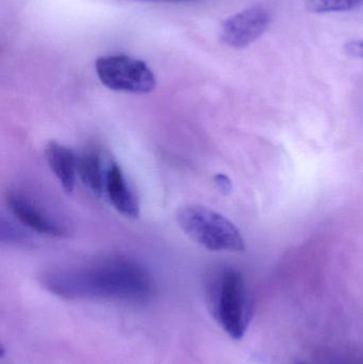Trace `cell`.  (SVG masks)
<instances>
[{
  "mask_svg": "<svg viewBox=\"0 0 363 364\" xmlns=\"http://www.w3.org/2000/svg\"><path fill=\"white\" fill-rule=\"evenodd\" d=\"M40 282L47 291L66 299L142 301L153 292L148 271L126 257H109L53 269L45 273Z\"/></svg>",
  "mask_w": 363,
  "mask_h": 364,
  "instance_id": "1",
  "label": "cell"
},
{
  "mask_svg": "<svg viewBox=\"0 0 363 364\" xmlns=\"http://www.w3.org/2000/svg\"><path fill=\"white\" fill-rule=\"evenodd\" d=\"M207 303L217 324L232 339L244 337L251 323V304L240 272L232 267L215 272L207 286Z\"/></svg>",
  "mask_w": 363,
  "mask_h": 364,
  "instance_id": "2",
  "label": "cell"
},
{
  "mask_svg": "<svg viewBox=\"0 0 363 364\" xmlns=\"http://www.w3.org/2000/svg\"><path fill=\"white\" fill-rule=\"evenodd\" d=\"M177 222L190 239L206 250L244 252V239L236 225L210 208L185 205L177 212Z\"/></svg>",
  "mask_w": 363,
  "mask_h": 364,
  "instance_id": "3",
  "label": "cell"
},
{
  "mask_svg": "<svg viewBox=\"0 0 363 364\" xmlns=\"http://www.w3.org/2000/svg\"><path fill=\"white\" fill-rule=\"evenodd\" d=\"M95 70L100 82L112 91L149 94L157 87V79L148 65L129 55L98 58Z\"/></svg>",
  "mask_w": 363,
  "mask_h": 364,
  "instance_id": "4",
  "label": "cell"
},
{
  "mask_svg": "<svg viewBox=\"0 0 363 364\" xmlns=\"http://www.w3.org/2000/svg\"><path fill=\"white\" fill-rule=\"evenodd\" d=\"M271 23V14L261 6L245 9L222 23L220 38L232 48L249 46L260 38Z\"/></svg>",
  "mask_w": 363,
  "mask_h": 364,
  "instance_id": "5",
  "label": "cell"
},
{
  "mask_svg": "<svg viewBox=\"0 0 363 364\" xmlns=\"http://www.w3.org/2000/svg\"><path fill=\"white\" fill-rule=\"evenodd\" d=\"M6 203L13 215L31 230L48 237H67L66 227L29 195L21 191H11L6 197Z\"/></svg>",
  "mask_w": 363,
  "mask_h": 364,
  "instance_id": "6",
  "label": "cell"
},
{
  "mask_svg": "<svg viewBox=\"0 0 363 364\" xmlns=\"http://www.w3.org/2000/svg\"><path fill=\"white\" fill-rule=\"evenodd\" d=\"M104 195L111 205L125 218H138L140 215L138 197L128 183L121 166L113 160L109 161L107 168Z\"/></svg>",
  "mask_w": 363,
  "mask_h": 364,
  "instance_id": "7",
  "label": "cell"
},
{
  "mask_svg": "<svg viewBox=\"0 0 363 364\" xmlns=\"http://www.w3.org/2000/svg\"><path fill=\"white\" fill-rule=\"evenodd\" d=\"M45 157L64 192L72 194L76 184V175H78V157L76 154L70 147L50 141L45 147Z\"/></svg>",
  "mask_w": 363,
  "mask_h": 364,
  "instance_id": "8",
  "label": "cell"
},
{
  "mask_svg": "<svg viewBox=\"0 0 363 364\" xmlns=\"http://www.w3.org/2000/svg\"><path fill=\"white\" fill-rule=\"evenodd\" d=\"M109 162H104L102 154L89 151L78 157V175L83 184L96 196L104 194L107 168Z\"/></svg>",
  "mask_w": 363,
  "mask_h": 364,
  "instance_id": "9",
  "label": "cell"
},
{
  "mask_svg": "<svg viewBox=\"0 0 363 364\" xmlns=\"http://www.w3.org/2000/svg\"><path fill=\"white\" fill-rule=\"evenodd\" d=\"M363 0H306L307 10L313 13L347 12L362 6Z\"/></svg>",
  "mask_w": 363,
  "mask_h": 364,
  "instance_id": "10",
  "label": "cell"
},
{
  "mask_svg": "<svg viewBox=\"0 0 363 364\" xmlns=\"http://www.w3.org/2000/svg\"><path fill=\"white\" fill-rule=\"evenodd\" d=\"M345 50L350 57L363 59V40H352L345 43Z\"/></svg>",
  "mask_w": 363,
  "mask_h": 364,
  "instance_id": "11",
  "label": "cell"
},
{
  "mask_svg": "<svg viewBox=\"0 0 363 364\" xmlns=\"http://www.w3.org/2000/svg\"><path fill=\"white\" fill-rule=\"evenodd\" d=\"M215 183L217 190L223 194H230L232 191V182L229 177L225 174H217L215 176Z\"/></svg>",
  "mask_w": 363,
  "mask_h": 364,
  "instance_id": "12",
  "label": "cell"
},
{
  "mask_svg": "<svg viewBox=\"0 0 363 364\" xmlns=\"http://www.w3.org/2000/svg\"><path fill=\"white\" fill-rule=\"evenodd\" d=\"M136 1H147V2H189V1H194V0H136Z\"/></svg>",
  "mask_w": 363,
  "mask_h": 364,
  "instance_id": "13",
  "label": "cell"
}]
</instances>
